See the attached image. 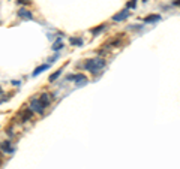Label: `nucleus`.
<instances>
[{
	"mask_svg": "<svg viewBox=\"0 0 180 169\" xmlns=\"http://www.w3.org/2000/svg\"><path fill=\"white\" fill-rule=\"evenodd\" d=\"M2 93H3V90H2V87H0V94H2Z\"/></svg>",
	"mask_w": 180,
	"mask_h": 169,
	"instance_id": "nucleus-18",
	"label": "nucleus"
},
{
	"mask_svg": "<svg viewBox=\"0 0 180 169\" xmlns=\"http://www.w3.org/2000/svg\"><path fill=\"white\" fill-rule=\"evenodd\" d=\"M2 150L6 153H14V148L11 147V142H3L2 144Z\"/></svg>",
	"mask_w": 180,
	"mask_h": 169,
	"instance_id": "nucleus-10",
	"label": "nucleus"
},
{
	"mask_svg": "<svg viewBox=\"0 0 180 169\" xmlns=\"http://www.w3.org/2000/svg\"><path fill=\"white\" fill-rule=\"evenodd\" d=\"M69 42H71V45H83V40L77 39V37H69Z\"/></svg>",
	"mask_w": 180,
	"mask_h": 169,
	"instance_id": "nucleus-13",
	"label": "nucleus"
},
{
	"mask_svg": "<svg viewBox=\"0 0 180 169\" xmlns=\"http://www.w3.org/2000/svg\"><path fill=\"white\" fill-rule=\"evenodd\" d=\"M128 17H129V11H128V9H123L122 12H119L117 15H114L113 19H114V21H123V19H126Z\"/></svg>",
	"mask_w": 180,
	"mask_h": 169,
	"instance_id": "nucleus-5",
	"label": "nucleus"
},
{
	"mask_svg": "<svg viewBox=\"0 0 180 169\" xmlns=\"http://www.w3.org/2000/svg\"><path fill=\"white\" fill-rule=\"evenodd\" d=\"M32 115H33L32 109H23V111L20 112V118H21V121H29V120L32 118Z\"/></svg>",
	"mask_w": 180,
	"mask_h": 169,
	"instance_id": "nucleus-4",
	"label": "nucleus"
},
{
	"mask_svg": "<svg viewBox=\"0 0 180 169\" xmlns=\"http://www.w3.org/2000/svg\"><path fill=\"white\" fill-rule=\"evenodd\" d=\"M30 109H33V111H36L38 114H44V109H45V106L41 103V100L39 99H32V102H30Z\"/></svg>",
	"mask_w": 180,
	"mask_h": 169,
	"instance_id": "nucleus-3",
	"label": "nucleus"
},
{
	"mask_svg": "<svg viewBox=\"0 0 180 169\" xmlns=\"http://www.w3.org/2000/svg\"><path fill=\"white\" fill-rule=\"evenodd\" d=\"M17 3H20V5H30L32 0H17Z\"/></svg>",
	"mask_w": 180,
	"mask_h": 169,
	"instance_id": "nucleus-16",
	"label": "nucleus"
},
{
	"mask_svg": "<svg viewBox=\"0 0 180 169\" xmlns=\"http://www.w3.org/2000/svg\"><path fill=\"white\" fill-rule=\"evenodd\" d=\"M18 17L23 18V19H32V12L27 11V9H20L18 11Z\"/></svg>",
	"mask_w": 180,
	"mask_h": 169,
	"instance_id": "nucleus-6",
	"label": "nucleus"
},
{
	"mask_svg": "<svg viewBox=\"0 0 180 169\" xmlns=\"http://www.w3.org/2000/svg\"><path fill=\"white\" fill-rule=\"evenodd\" d=\"M84 68L90 70L92 73H95V75H98L102 69L105 68V62L102 60V58H93V60H87L86 62V65H84Z\"/></svg>",
	"mask_w": 180,
	"mask_h": 169,
	"instance_id": "nucleus-1",
	"label": "nucleus"
},
{
	"mask_svg": "<svg viewBox=\"0 0 180 169\" xmlns=\"http://www.w3.org/2000/svg\"><path fill=\"white\" fill-rule=\"evenodd\" d=\"M62 47H63V44L60 42V39H57V40H56V44L53 45V50H56V51H57V50H60Z\"/></svg>",
	"mask_w": 180,
	"mask_h": 169,
	"instance_id": "nucleus-14",
	"label": "nucleus"
},
{
	"mask_svg": "<svg viewBox=\"0 0 180 169\" xmlns=\"http://www.w3.org/2000/svg\"><path fill=\"white\" fill-rule=\"evenodd\" d=\"M68 81H75L77 83V87H84L87 84V78L83 75V73H77V75H69L66 78Z\"/></svg>",
	"mask_w": 180,
	"mask_h": 169,
	"instance_id": "nucleus-2",
	"label": "nucleus"
},
{
	"mask_svg": "<svg viewBox=\"0 0 180 169\" xmlns=\"http://www.w3.org/2000/svg\"><path fill=\"white\" fill-rule=\"evenodd\" d=\"M159 19H161V15H149V17L144 18V23H155Z\"/></svg>",
	"mask_w": 180,
	"mask_h": 169,
	"instance_id": "nucleus-9",
	"label": "nucleus"
},
{
	"mask_svg": "<svg viewBox=\"0 0 180 169\" xmlns=\"http://www.w3.org/2000/svg\"><path fill=\"white\" fill-rule=\"evenodd\" d=\"M50 68V65H41V66H38V68L33 70V73H32V76H38L41 72H44V70H47V69Z\"/></svg>",
	"mask_w": 180,
	"mask_h": 169,
	"instance_id": "nucleus-7",
	"label": "nucleus"
},
{
	"mask_svg": "<svg viewBox=\"0 0 180 169\" xmlns=\"http://www.w3.org/2000/svg\"><path fill=\"white\" fill-rule=\"evenodd\" d=\"M135 5H137V0H131V2L128 3V8H131V9H134V8H135Z\"/></svg>",
	"mask_w": 180,
	"mask_h": 169,
	"instance_id": "nucleus-15",
	"label": "nucleus"
},
{
	"mask_svg": "<svg viewBox=\"0 0 180 169\" xmlns=\"http://www.w3.org/2000/svg\"><path fill=\"white\" fill-rule=\"evenodd\" d=\"M62 70H63V68H62V69H59V70H57V72H54L53 75H51V76H50V83H53L54 79H57V78H59V76H60V73H62Z\"/></svg>",
	"mask_w": 180,
	"mask_h": 169,
	"instance_id": "nucleus-12",
	"label": "nucleus"
},
{
	"mask_svg": "<svg viewBox=\"0 0 180 169\" xmlns=\"http://www.w3.org/2000/svg\"><path fill=\"white\" fill-rule=\"evenodd\" d=\"M104 29H105V24H101L99 27H96V29H93V30H92V34H93V36H98V34L104 30Z\"/></svg>",
	"mask_w": 180,
	"mask_h": 169,
	"instance_id": "nucleus-11",
	"label": "nucleus"
},
{
	"mask_svg": "<svg viewBox=\"0 0 180 169\" xmlns=\"http://www.w3.org/2000/svg\"><path fill=\"white\" fill-rule=\"evenodd\" d=\"M39 100H41V103H42V105H44V106L47 108V106L50 105V102H51V99H50V96H48L47 93H44V94H42V96L39 97Z\"/></svg>",
	"mask_w": 180,
	"mask_h": 169,
	"instance_id": "nucleus-8",
	"label": "nucleus"
},
{
	"mask_svg": "<svg viewBox=\"0 0 180 169\" xmlns=\"http://www.w3.org/2000/svg\"><path fill=\"white\" fill-rule=\"evenodd\" d=\"M144 2H146V0H144Z\"/></svg>",
	"mask_w": 180,
	"mask_h": 169,
	"instance_id": "nucleus-19",
	"label": "nucleus"
},
{
	"mask_svg": "<svg viewBox=\"0 0 180 169\" xmlns=\"http://www.w3.org/2000/svg\"><path fill=\"white\" fill-rule=\"evenodd\" d=\"M173 5H174V6H180V0H174Z\"/></svg>",
	"mask_w": 180,
	"mask_h": 169,
	"instance_id": "nucleus-17",
	"label": "nucleus"
}]
</instances>
